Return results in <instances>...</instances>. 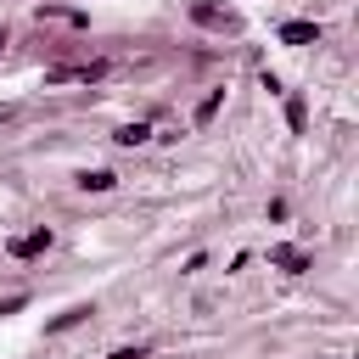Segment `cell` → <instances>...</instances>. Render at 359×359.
I'll list each match as a JSON object with an SVG mask.
<instances>
[{
    "label": "cell",
    "mask_w": 359,
    "mask_h": 359,
    "mask_svg": "<svg viewBox=\"0 0 359 359\" xmlns=\"http://www.w3.org/2000/svg\"><path fill=\"white\" fill-rule=\"evenodd\" d=\"M185 11H191V22H196V28H208V34H241V11H230V6H213V0H191Z\"/></svg>",
    "instance_id": "6da1fadb"
},
{
    "label": "cell",
    "mask_w": 359,
    "mask_h": 359,
    "mask_svg": "<svg viewBox=\"0 0 359 359\" xmlns=\"http://www.w3.org/2000/svg\"><path fill=\"white\" fill-rule=\"evenodd\" d=\"M50 241H56V236H50V224H34L28 236H17V241H6V252H11L17 264H28V258H45V252H50Z\"/></svg>",
    "instance_id": "7a4b0ae2"
},
{
    "label": "cell",
    "mask_w": 359,
    "mask_h": 359,
    "mask_svg": "<svg viewBox=\"0 0 359 359\" xmlns=\"http://www.w3.org/2000/svg\"><path fill=\"white\" fill-rule=\"evenodd\" d=\"M112 73V62H84V67H50L45 84H101Z\"/></svg>",
    "instance_id": "3957f363"
},
{
    "label": "cell",
    "mask_w": 359,
    "mask_h": 359,
    "mask_svg": "<svg viewBox=\"0 0 359 359\" xmlns=\"http://www.w3.org/2000/svg\"><path fill=\"white\" fill-rule=\"evenodd\" d=\"M269 269H286V275H303V269H314V258H309L303 247H292V241H275V247H269Z\"/></svg>",
    "instance_id": "277c9868"
},
{
    "label": "cell",
    "mask_w": 359,
    "mask_h": 359,
    "mask_svg": "<svg viewBox=\"0 0 359 359\" xmlns=\"http://www.w3.org/2000/svg\"><path fill=\"white\" fill-rule=\"evenodd\" d=\"M275 39H280V45H320V22H314V17L280 22V28H275Z\"/></svg>",
    "instance_id": "5b68a950"
},
{
    "label": "cell",
    "mask_w": 359,
    "mask_h": 359,
    "mask_svg": "<svg viewBox=\"0 0 359 359\" xmlns=\"http://www.w3.org/2000/svg\"><path fill=\"white\" fill-rule=\"evenodd\" d=\"M95 314V303H73V309H62L56 320H45V337H62V331H73V325H84Z\"/></svg>",
    "instance_id": "8992f818"
},
{
    "label": "cell",
    "mask_w": 359,
    "mask_h": 359,
    "mask_svg": "<svg viewBox=\"0 0 359 359\" xmlns=\"http://www.w3.org/2000/svg\"><path fill=\"white\" fill-rule=\"evenodd\" d=\"M219 107H224V90H208V95L196 101V112H191V123H196V129H208V123L219 118Z\"/></svg>",
    "instance_id": "52a82bcc"
},
{
    "label": "cell",
    "mask_w": 359,
    "mask_h": 359,
    "mask_svg": "<svg viewBox=\"0 0 359 359\" xmlns=\"http://www.w3.org/2000/svg\"><path fill=\"white\" fill-rule=\"evenodd\" d=\"M112 185H118V174H112V168H84V174H79V191H95V196H101V191H112Z\"/></svg>",
    "instance_id": "ba28073f"
},
{
    "label": "cell",
    "mask_w": 359,
    "mask_h": 359,
    "mask_svg": "<svg viewBox=\"0 0 359 359\" xmlns=\"http://www.w3.org/2000/svg\"><path fill=\"white\" fill-rule=\"evenodd\" d=\"M146 140H151L146 123H118V129H112V146H146Z\"/></svg>",
    "instance_id": "9c48e42d"
},
{
    "label": "cell",
    "mask_w": 359,
    "mask_h": 359,
    "mask_svg": "<svg viewBox=\"0 0 359 359\" xmlns=\"http://www.w3.org/2000/svg\"><path fill=\"white\" fill-rule=\"evenodd\" d=\"M39 17H56V22H67V28H90V17L73 11V6H39Z\"/></svg>",
    "instance_id": "30bf717a"
},
{
    "label": "cell",
    "mask_w": 359,
    "mask_h": 359,
    "mask_svg": "<svg viewBox=\"0 0 359 359\" xmlns=\"http://www.w3.org/2000/svg\"><path fill=\"white\" fill-rule=\"evenodd\" d=\"M286 123H292V135L309 129V101H303V95H286Z\"/></svg>",
    "instance_id": "8fae6325"
},
{
    "label": "cell",
    "mask_w": 359,
    "mask_h": 359,
    "mask_svg": "<svg viewBox=\"0 0 359 359\" xmlns=\"http://www.w3.org/2000/svg\"><path fill=\"white\" fill-rule=\"evenodd\" d=\"M107 359H146V348H140V342H135V348H112Z\"/></svg>",
    "instance_id": "7c38bea8"
},
{
    "label": "cell",
    "mask_w": 359,
    "mask_h": 359,
    "mask_svg": "<svg viewBox=\"0 0 359 359\" xmlns=\"http://www.w3.org/2000/svg\"><path fill=\"white\" fill-rule=\"evenodd\" d=\"M6 45H11V28H6V22H0V50H6Z\"/></svg>",
    "instance_id": "4fadbf2b"
}]
</instances>
